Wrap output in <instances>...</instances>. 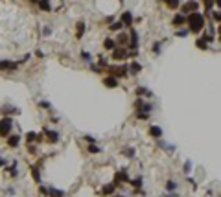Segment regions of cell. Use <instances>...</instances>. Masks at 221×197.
Masks as SVG:
<instances>
[{"label":"cell","instance_id":"cell-1","mask_svg":"<svg viewBox=\"0 0 221 197\" xmlns=\"http://www.w3.org/2000/svg\"><path fill=\"white\" fill-rule=\"evenodd\" d=\"M186 22H188V30H190L192 33H199V31H203V28H205V15L199 13V11L188 13Z\"/></svg>","mask_w":221,"mask_h":197},{"label":"cell","instance_id":"cell-2","mask_svg":"<svg viewBox=\"0 0 221 197\" xmlns=\"http://www.w3.org/2000/svg\"><path fill=\"white\" fill-rule=\"evenodd\" d=\"M11 127H13V118L11 116H4L2 120H0V136H7L9 133H11Z\"/></svg>","mask_w":221,"mask_h":197},{"label":"cell","instance_id":"cell-3","mask_svg":"<svg viewBox=\"0 0 221 197\" xmlns=\"http://www.w3.org/2000/svg\"><path fill=\"white\" fill-rule=\"evenodd\" d=\"M109 74L114 78H125L127 76V64H122V67H109Z\"/></svg>","mask_w":221,"mask_h":197},{"label":"cell","instance_id":"cell-4","mask_svg":"<svg viewBox=\"0 0 221 197\" xmlns=\"http://www.w3.org/2000/svg\"><path fill=\"white\" fill-rule=\"evenodd\" d=\"M199 9V2L197 0H188V2H184L183 6V15H188V13H194Z\"/></svg>","mask_w":221,"mask_h":197},{"label":"cell","instance_id":"cell-5","mask_svg":"<svg viewBox=\"0 0 221 197\" xmlns=\"http://www.w3.org/2000/svg\"><path fill=\"white\" fill-rule=\"evenodd\" d=\"M43 133L46 135V138H48L50 142H54V144H55V142H59V133H57V131H52V129L44 127V129H43Z\"/></svg>","mask_w":221,"mask_h":197},{"label":"cell","instance_id":"cell-6","mask_svg":"<svg viewBox=\"0 0 221 197\" xmlns=\"http://www.w3.org/2000/svg\"><path fill=\"white\" fill-rule=\"evenodd\" d=\"M140 72H142V64H140V63L133 61L131 64H127V74H131V76H136V74H140Z\"/></svg>","mask_w":221,"mask_h":197},{"label":"cell","instance_id":"cell-7","mask_svg":"<svg viewBox=\"0 0 221 197\" xmlns=\"http://www.w3.org/2000/svg\"><path fill=\"white\" fill-rule=\"evenodd\" d=\"M127 57V50L125 48H114L112 50V59H116V61H122Z\"/></svg>","mask_w":221,"mask_h":197},{"label":"cell","instance_id":"cell-8","mask_svg":"<svg viewBox=\"0 0 221 197\" xmlns=\"http://www.w3.org/2000/svg\"><path fill=\"white\" fill-rule=\"evenodd\" d=\"M103 85L109 87V89H116V87H118V78H114V76H107V78L103 79Z\"/></svg>","mask_w":221,"mask_h":197},{"label":"cell","instance_id":"cell-9","mask_svg":"<svg viewBox=\"0 0 221 197\" xmlns=\"http://www.w3.org/2000/svg\"><path fill=\"white\" fill-rule=\"evenodd\" d=\"M6 140H7V147H18L20 136H18V135H7Z\"/></svg>","mask_w":221,"mask_h":197},{"label":"cell","instance_id":"cell-10","mask_svg":"<svg viewBox=\"0 0 221 197\" xmlns=\"http://www.w3.org/2000/svg\"><path fill=\"white\" fill-rule=\"evenodd\" d=\"M131 179H129V175H127V171H118L116 173V177H114V184H118V182H129Z\"/></svg>","mask_w":221,"mask_h":197},{"label":"cell","instance_id":"cell-11","mask_svg":"<svg viewBox=\"0 0 221 197\" xmlns=\"http://www.w3.org/2000/svg\"><path fill=\"white\" fill-rule=\"evenodd\" d=\"M133 20H135V19H133V13H131V11H123V13H122V20H120V22H122L123 26H131Z\"/></svg>","mask_w":221,"mask_h":197},{"label":"cell","instance_id":"cell-12","mask_svg":"<svg viewBox=\"0 0 221 197\" xmlns=\"http://www.w3.org/2000/svg\"><path fill=\"white\" fill-rule=\"evenodd\" d=\"M129 48L136 50L138 48V33H136V30H131V41H129Z\"/></svg>","mask_w":221,"mask_h":197},{"label":"cell","instance_id":"cell-13","mask_svg":"<svg viewBox=\"0 0 221 197\" xmlns=\"http://www.w3.org/2000/svg\"><path fill=\"white\" fill-rule=\"evenodd\" d=\"M17 67L18 64L13 61H0V70H15Z\"/></svg>","mask_w":221,"mask_h":197},{"label":"cell","instance_id":"cell-14","mask_svg":"<svg viewBox=\"0 0 221 197\" xmlns=\"http://www.w3.org/2000/svg\"><path fill=\"white\" fill-rule=\"evenodd\" d=\"M171 22H173V26H181V24H184V22H186V15H183V13L175 15Z\"/></svg>","mask_w":221,"mask_h":197},{"label":"cell","instance_id":"cell-15","mask_svg":"<svg viewBox=\"0 0 221 197\" xmlns=\"http://www.w3.org/2000/svg\"><path fill=\"white\" fill-rule=\"evenodd\" d=\"M149 135L155 136V138H160V136H162V129H160L159 125H151V127H149Z\"/></svg>","mask_w":221,"mask_h":197},{"label":"cell","instance_id":"cell-16","mask_svg":"<svg viewBox=\"0 0 221 197\" xmlns=\"http://www.w3.org/2000/svg\"><path fill=\"white\" fill-rule=\"evenodd\" d=\"M135 92H136V96H138V98H142V96H149V98H151V96H153V92H151V90H147L146 87H138V89H136Z\"/></svg>","mask_w":221,"mask_h":197},{"label":"cell","instance_id":"cell-17","mask_svg":"<svg viewBox=\"0 0 221 197\" xmlns=\"http://www.w3.org/2000/svg\"><path fill=\"white\" fill-rule=\"evenodd\" d=\"M114 190H116V184H114V182H112V184H105L103 190H101V193H103V195H111V193H114Z\"/></svg>","mask_w":221,"mask_h":197},{"label":"cell","instance_id":"cell-18","mask_svg":"<svg viewBox=\"0 0 221 197\" xmlns=\"http://www.w3.org/2000/svg\"><path fill=\"white\" fill-rule=\"evenodd\" d=\"M2 113H4L6 116H9V114H17L18 109H15L13 105H4V107H2Z\"/></svg>","mask_w":221,"mask_h":197},{"label":"cell","instance_id":"cell-19","mask_svg":"<svg viewBox=\"0 0 221 197\" xmlns=\"http://www.w3.org/2000/svg\"><path fill=\"white\" fill-rule=\"evenodd\" d=\"M103 48L105 50H114V48H116V41H114V39H105L103 41Z\"/></svg>","mask_w":221,"mask_h":197},{"label":"cell","instance_id":"cell-20","mask_svg":"<svg viewBox=\"0 0 221 197\" xmlns=\"http://www.w3.org/2000/svg\"><path fill=\"white\" fill-rule=\"evenodd\" d=\"M39 7L41 9H43V11H50V9H52V6H50V0H39Z\"/></svg>","mask_w":221,"mask_h":197},{"label":"cell","instance_id":"cell-21","mask_svg":"<svg viewBox=\"0 0 221 197\" xmlns=\"http://www.w3.org/2000/svg\"><path fill=\"white\" fill-rule=\"evenodd\" d=\"M138 111H140V113H147V114H149V113L153 111V105H151V103H147V101H144V103L140 105Z\"/></svg>","mask_w":221,"mask_h":197},{"label":"cell","instance_id":"cell-22","mask_svg":"<svg viewBox=\"0 0 221 197\" xmlns=\"http://www.w3.org/2000/svg\"><path fill=\"white\" fill-rule=\"evenodd\" d=\"M48 193H50L52 197H65V192L59 190V188H50V190H48Z\"/></svg>","mask_w":221,"mask_h":197},{"label":"cell","instance_id":"cell-23","mask_svg":"<svg viewBox=\"0 0 221 197\" xmlns=\"http://www.w3.org/2000/svg\"><path fill=\"white\" fill-rule=\"evenodd\" d=\"M159 146L166 151V153H173L175 151V146H171V144H166V142H159Z\"/></svg>","mask_w":221,"mask_h":197},{"label":"cell","instance_id":"cell-24","mask_svg":"<svg viewBox=\"0 0 221 197\" xmlns=\"http://www.w3.org/2000/svg\"><path fill=\"white\" fill-rule=\"evenodd\" d=\"M164 4L170 7V9H177L179 6H181V2H179V0H164Z\"/></svg>","mask_w":221,"mask_h":197},{"label":"cell","instance_id":"cell-25","mask_svg":"<svg viewBox=\"0 0 221 197\" xmlns=\"http://www.w3.org/2000/svg\"><path fill=\"white\" fill-rule=\"evenodd\" d=\"M195 46H197V48H201V50H206V48H208V42L201 37V39H197V41H195Z\"/></svg>","mask_w":221,"mask_h":197},{"label":"cell","instance_id":"cell-26","mask_svg":"<svg viewBox=\"0 0 221 197\" xmlns=\"http://www.w3.org/2000/svg\"><path fill=\"white\" fill-rule=\"evenodd\" d=\"M83 33H85V22H78V33H76V37L81 39Z\"/></svg>","mask_w":221,"mask_h":197},{"label":"cell","instance_id":"cell-27","mask_svg":"<svg viewBox=\"0 0 221 197\" xmlns=\"http://www.w3.org/2000/svg\"><path fill=\"white\" fill-rule=\"evenodd\" d=\"M26 138H28V144H31V142H35V140H39L41 136H39L37 133H33V131H30V133H28V136H26Z\"/></svg>","mask_w":221,"mask_h":197},{"label":"cell","instance_id":"cell-28","mask_svg":"<svg viewBox=\"0 0 221 197\" xmlns=\"http://www.w3.org/2000/svg\"><path fill=\"white\" fill-rule=\"evenodd\" d=\"M166 190H168V192H175V190H177V182L168 181V182H166Z\"/></svg>","mask_w":221,"mask_h":197},{"label":"cell","instance_id":"cell-29","mask_svg":"<svg viewBox=\"0 0 221 197\" xmlns=\"http://www.w3.org/2000/svg\"><path fill=\"white\" fill-rule=\"evenodd\" d=\"M122 153H123L125 157H129V158H133V157H135V149H133V147H125Z\"/></svg>","mask_w":221,"mask_h":197},{"label":"cell","instance_id":"cell-30","mask_svg":"<svg viewBox=\"0 0 221 197\" xmlns=\"http://www.w3.org/2000/svg\"><path fill=\"white\" fill-rule=\"evenodd\" d=\"M188 33H190V30H188V28H183V30H179L177 31V37H188Z\"/></svg>","mask_w":221,"mask_h":197},{"label":"cell","instance_id":"cell-31","mask_svg":"<svg viewBox=\"0 0 221 197\" xmlns=\"http://www.w3.org/2000/svg\"><path fill=\"white\" fill-rule=\"evenodd\" d=\"M31 175H33V181L35 182H41V171L37 168H33V171H31Z\"/></svg>","mask_w":221,"mask_h":197},{"label":"cell","instance_id":"cell-32","mask_svg":"<svg viewBox=\"0 0 221 197\" xmlns=\"http://www.w3.org/2000/svg\"><path fill=\"white\" fill-rule=\"evenodd\" d=\"M122 28H123L122 22H112V24H111V31H120Z\"/></svg>","mask_w":221,"mask_h":197},{"label":"cell","instance_id":"cell-33","mask_svg":"<svg viewBox=\"0 0 221 197\" xmlns=\"http://www.w3.org/2000/svg\"><path fill=\"white\" fill-rule=\"evenodd\" d=\"M87 149H89V153H101V147H98L96 144H90Z\"/></svg>","mask_w":221,"mask_h":197},{"label":"cell","instance_id":"cell-34","mask_svg":"<svg viewBox=\"0 0 221 197\" xmlns=\"http://www.w3.org/2000/svg\"><path fill=\"white\" fill-rule=\"evenodd\" d=\"M183 170H184V173H190V171H192V162H190V160H186V162H184V166H183Z\"/></svg>","mask_w":221,"mask_h":197},{"label":"cell","instance_id":"cell-35","mask_svg":"<svg viewBox=\"0 0 221 197\" xmlns=\"http://www.w3.org/2000/svg\"><path fill=\"white\" fill-rule=\"evenodd\" d=\"M81 57H83V61H87V63L92 61V56H90L89 52H81Z\"/></svg>","mask_w":221,"mask_h":197},{"label":"cell","instance_id":"cell-36","mask_svg":"<svg viewBox=\"0 0 221 197\" xmlns=\"http://www.w3.org/2000/svg\"><path fill=\"white\" fill-rule=\"evenodd\" d=\"M129 182H133V186H136V188H138V186H142V177H136V179H133V181H129Z\"/></svg>","mask_w":221,"mask_h":197},{"label":"cell","instance_id":"cell-37","mask_svg":"<svg viewBox=\"0 0 221 197\" xmlns=\"http://www.w3.org/2000/svg\"><path fill=\"white\" fill-rule=\"evenodd\" d=\"M203 4H205V7H206V11H210L212 6H214V0H203Z\"/></svg>","mask_w":221,"mask_h":197},{"label":"cell","instance_id":"cell-38","mask_svg":"<svg viewBox=\"0 0 221 197\" xmlns=\"http://www.w3.org/2000/svg\"><path fill=\"white\" fill-rule=\"evenodd\" d=\"M116 42H120V44H122V42H127V35H125V33H120L118 39H116Z\"/></svg>","mask_w":221,"mask_h":197},{"label":"cell","instance_id":"cell-39","mask_svg":"<svg viewBox=\"0 0 221 197\" xmlns=\"http://www.w3.org/2000/svg\"><path fill=\"white\" fill-rule=\"evenodd\" d=\"M136 118H138V120H149V114H147V113H140V111H138Z\"/></svg>","mask_w":221,"mask_h":197},{"label":"cell","instance_id":"cell-40","mask_svg":"<svg viewBox=\"0 0 221 197\" xmlns=\"http://www.w3.org/2000/svg\"><path fill=\"white\" fill-rule=\"evenodd\" d=\"M28 151H30V153H37V146L33 144V142H31V144H28Z\"/></svg>","mask_w":221,"mask_h":197},{"label":"cell","instance_id":"cell-41","mask_svg":"<svg viewBox=\"0 0 221 197\" xmlns=\"http://www.w3.org/2000/svg\"><path fill=\"white\" fill-rule=\"evenodd\" d=\"M219 15H221V13H219V9H216V11L212 13V17H214V20H216V22H219V19H221Z\"/></svg>","mask_w":221,"mask_h":197},{"label":"cell","instance_id":"cell-42","mask_svg":"<svg viewBox=\"0 0 221 197\" xmlns=\"http://www.w3.org/2000/svg\"><path fill=\"white\" fill-rule=\"evenodd\" d=\"M153 52L155 53H160V42H155V44H153Z\"/></svg>","mask_w":221,"mask_h":197},{"label":"cell","instance_id":"cell-43","mask_svg":"<svg viewBox=\"0 0 221 197\" xmlns=\"http://www.w3.org/2000/svg\"><path fill=\"white\" fill-rule=\"evenodd\" d=\"M50 33H52V28H50V26H46V28H44V31H43V35H44V37H48Z\"/></svg>","mask_w":221,"mask_h":197},{"label":"cell","instance_id":"cell-44","mask_svg":"<svg viewBox=\"0 0 221 197\" xmlns=\"http://www.w3.org/2000/svg\"><path fill=\"white\" fill-rule=\"evenodd\" d=\"M142 103H144V100H142V98H138V100L135 101V107H136V109H140V105H142Z\"/></svg>","mask_w":221,"mask_h":197},{"label":"cell","instance_id":"cell-45","mask_svg":"<svg viewBox=\"0 0 221 197\" xmlns=\"http://www.w3.org/2000/svg\"><path fill=\"white\" fill-rule=\"evenodd\" d=\"M39 105H41V107H43V109H50V107H52V105H50L48 101H41Z\"/></svg>","mask_w":221,"mask_h":197},{"label":"cell","instance_id":"cell-46","mask_svg":"<svg viewBox=\"0 0 221 197\" xmlns=\"http://www.w3.org/2000/svg\"><path fill=\"white\" fill-rule=\"evenodd\" d=\"M39 192H41V193H43V195H44V193H48V190L44 188V186H41V188H39Z\"/></svg>","mask_w":221,"mask_h":197},{"label":"cell","instance_id":"cell-47","mask_svg":"<svg viewBox=\"0 0 221 197\" xmlns=\"http://www.w3.org/2000/svg\"><path fill=\"white\" fill-rule=\"evenodd\" d=\"M2 166H6V160H4V158H0V168H2Z\"/></svg>","mask_w":221,"mask_h":197},{"label":"cell","instance_id":"cell-48","mask_svg":"<svg viewBox=\"0 0 221 197\" xmlns=\"http://www.w3.org/2000/svg\"><path fill=\"white\" fill-rule=\"evenodd\" d=\"M30 2H39V0H30Z\"/></svg>","mask_w":221,"mask_h":197},{"label":"cell","instance_id":"cell-49","mask_svg":"<svg viewBox=\"0 0 221 197\" xmlns=\"http://www.w3.org/2000/svg\"><path fill=\"white\" fill-rule=\"evenodd\" d=\"M116 197H123V195H116Z\"/></svg>","mask_w":221,"mask_h":197},{"label":"cell","instance_id":"cell-50","mask_svg":"<svg viewBox=\"0 0 221 197\" xmlns=\"http://www.w3.org/2000/svg\"><path fill=\"white\" fill-rule=\"evenodd\" d=\"M120 2H122V0H120Z\"/></svg>","mask_w":221,"mask_h":197}]
</instances>
